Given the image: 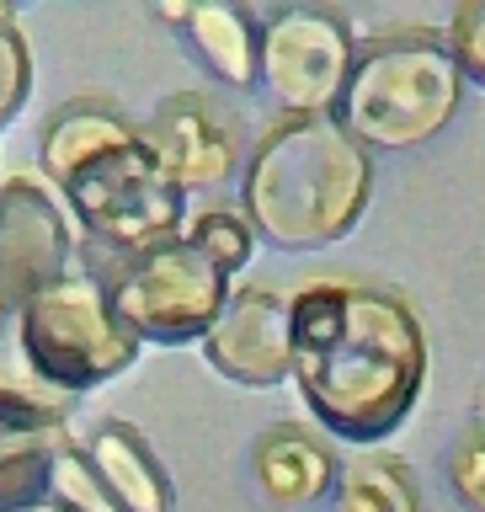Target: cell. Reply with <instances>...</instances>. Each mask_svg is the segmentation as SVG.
I'll return each instance as SVG.
<instances>
[{
	"mask_svg": "<svg viewBox=\"0 0 485 512\" xmlns=\"http://www.w3.org/2000/svg\"><path fill=\"white\" fill-rule=\"evenodd\" d=\"M91 470L102 475V486L118 496L123 512H166L171 507V486L166 470L155 464V454L144 448V438L123 422H107L91 438Z\"/></svg>",
	"mask_w": 485,
	"mask_h": 512,
	"instance_id": "obj_12",
	"label": "cell"
},
{
	"mask_svg": "<svg viewBox=\"0 0 485 512\" xmlns=\"http://www.w3.org/2000/svg\"><path fill=\"white\" fill-rule=\"evenodd\" d=\"M107 299L139 342H192L208 336L230 304V272L208 262L192 240H166L155 251L128 256Z\"/></svg>",
	"mask_w": 485,
	"mask_h": 512,
	"instance_id": "obj_6",
	"label": "cell"
},
{
	"mask_svg": "<svg viewBox=\"0 0 485 512\" xmlns=\"http://www.w3.org/2000/svg\"><path fill=\"white\" fill-rule=\"evenodd\" d=\"M59 187L70 192L80 224H86L96 240H107V246H118L128 256L176 240V224H182V187L171 182V171L160 166V155L150 150L144 134L91 155L86 166L70 171Z\"/></svg>",
	"mask_w": 485,
	"mask_h": 512,
	"instance_id": "obj_5",
	"label": "cell"
},
{
	"mask_svg": "<svg viewBox=\"0 0 485 512\" xmlns=\"http://www.w3.org/2000/svg\"><path fill=\"white\" fill-rule=\"evenodd\" d=\"M347 512H416V491L395 475V464H352L342 480Z\"/></svg>",
	"mask_w": 485,
	"mask_h": 512,
	"instance_id": "obj_16",
	"label": "cell"
},
{
	"mask_svg": "<svg viewBox=\"0 0 485 512\" xmlns=\"http://www.w3.org/2000/svg\"><path fill=\"white\" fill-rule=\"evenodd\" d=\"M150 150L160 155V166L171 171L176 187H219L235 171V128L230 118L198 91H182L171 102H160L155 123L144 128Z\"/></svg>",
	"mask_w": 485,
	"mask_h": 512,
	"instance_id": "obj_10",
	"label": "cell"
},
{
	"mask_svg": "<svg viewBox=\"0 0 485 512\" xmlns=\"http://www.w3.org/2000/svg\"><path fill=\"white\" fill-rule=\"evenodd\" d=\"M38 512H64V507H48V502H43V507H38Z\"/></svg>",
	"mask_w": 485,
	"mask_h": 512,
	"instance_id": "obj_22",
	"label": "cell"
},
{
	"mask_svg": "<svg viewBox=\"0 0 485 512\" xmlns=\"http://www.w3.org/2000/svg\"><path fill=\"white\" fill-rule=\"evenodd\" d=\"M48 491L59 496L64 512H123L118 496L102 486V475L91 470V459L70 454V448H59L54 454V480H48Z\"/></svg>",
	"mask_w": 485,
	"mask_h": 512,
	"instance_id": "obj_18",
	"label": "cell"
},
{
	"mask_svg": "<svg viewBox=\"0 0 485 512\" xmlns=\"http://www.w3.org/2000/svg\"><path fill=\"white\" fill-rule=\"evenodd\" d=\"M192 246H198L214 267H240V262H251V246H256V230H251V219L246 214H235V208H214V214H203L198 224H192Z\"/></svg>",
	"mask_w": 485,
	"mask_h": 512,
	"instance_id": "obj_17",
	"label": "cell"
},
{
	"mask_svg": "<svg viewBox=\"0 0 485 512\" xmlns=\"http://www.w3.org/2000/svg\"><path fill=\"white\" fill-rule=\"evenodd\" d=\"M59 278H70V224L32 176H11L0 182V310H22Z\"/></svg>",
	"mask_w": 485,
	"mask_h": 512,
	"instance_id": "obj_8",
	"label": "cell"
},
{
	"mask_svg": "<svg viewBox=\"0 0 485 512\" xmlns=\"http://www.w3.org/2000/svg\"><path fill=\"white\" fill-rule=\"evenodd\" d=\"M374 160L342 118H283L246 166V219L278 246H331L363 219Z\"/></svg>",
	"mask_w": 485,
	"mask_h": 512,
	"instance_id": "obj_2",
	"label": "cell"
},
{
	"mask_svg": "<svg viewBox=\"0 0 485 512\" xmlns=\"http://www.w3.org/2000/svg\"><path fill=\"white\" fill-rule=\"evenodd\" d=\"M459 96L464 70L454 48L432 32H400L358 54L342 91V128L363 150H411L448 128Z\"/></svg>",
	"mask_w": 485,
	"mask_h": 512,
	"instance_id": "obj_3",
	"label": "cell"
},
{
	"mask_svg": "<svg viewBox=\"0 0 485 512\" xmlns=\"http://www.w3.org/2000/svg\"><path fill=\"white\" fill-rule=\"evenodd\" d=\"M139 128L123 118V112H112L107 102H75L48 118L43 128V171L54 176V182H64L70 171H80L91 155L112 150V144L134 139Z\"/></svg>",
	"mask_w": 485,
	"mask_h": 512,
	"instance_id": "obj_13",
	"label": "cell"
},
{
	"mask_svg": "<svg viewBox=\"0 0 485 512\" xmlns=\"http://www.w3.org/2000/svg\"><path fill=\"white\" fill-rule=\"evenodd\" d=\"M208 363L246 390H272L294 374V315L272 288H240L203 336Z\"/></svg>",
	"mask_w": 485,
	"mask_h": 512,
	"instance_id": "obj_9",
	"label": "cell"
},
{
	"mask_svg": "<svg viewBox=\"0 0 485 512\" xmlns=\"http://www.w3.org/2000/svg\"><path fill=\"white\" fill-rule=\"evenodd\" d=\"M352 32L326 6L272 11L262 27V80L288 118H331L352 80Z\"/></svg>",
	"mask_w": 485,
	"mask_h": 512,
	"instance_id": "obj_7",
	"label": "cell"
},
{
	"mask_svg": "<svg viewBox=\"0 0 485 512\" xmlns=\"http://www.w3.org/2000/svg\"><path fill=\"white\" fill-rule=\"evenodd\" d=\"M16 342H22L27 363L64 395H80L91 384L123 374L139 352V336L118 320L107 288L86 272H70L54 288H43L32 304H22Z\"/></svg>",
	"mask_w": 485,
	"mask_h": 512,
	"instance_id": "obj_4",
	"label": "cell"
},
{
	"mask_svg": "<svg viewBox=\"0 0 485 512\" xmlns=\"http://www.w3.org/2000/svg\"><path fill=\"white\" fill-rule=\"evenodd\" d=\"M294 384L347 443H379L411 416L427 379V336L406 299L326 278L288 299Z\"/></svg>",
	"mask_w": 485,
	"mask_h": 512,
	"instance_id": "obj_1",
	"label": "cell"
},
{
	"mask_svg": "<svg viewBox=\"0 0 485 512\" xmlns=\"http://www.w3.org/2000/svg\"><path fill=\"white\" fill-rule=\"evenodd\" d=\"M256 486L272 507H304L320 502L336 486V459L304 432H267L256 443Z\"/></svg>",
	"mask_w": 485,
	"mask_h": 512,
	"instance_id": "obj_11",
	"label": "cell"
},
{
	"mask_svg": "<svg viewBox=\"0 0 485 512\" xmlns=\"http://www.w3.org/2000/svg\"><path fill=\"white\" fill-rule=\"evenodd\" d=\"M54 432L0 422V512H38L54 480Z\"/></svg>",
	"mask_w": 485,
	"mask_h": 512,
	"instance_id": "obj_15",
	"label": "cell"
},
{
	"mask_svg": "<svg viewBox=\"0 0 485 512\" xmlns=\"http://www.w3.org/2000/svg\"><path fill=\"white\" fill-rule=\"evenodd\" d=\"M192 22V43L198 54L208 59V70L230 86H251L262 75V38H256L251 16L235 11V6H198L187 11Z\"/></svg>",
	"mask_w": 485,
	"mask_h": 512,
	"instance_id": "obj_14",
	"label": "cell"
},
{
	"mask_svg": "<svg viewBox=\"0 0 485 512\" xmlns=\"http://www.w3.org/2000/svg\"><path fill=\"white\" fill-rule=\"evenodd\" d=\"M27 86H32V54H27L22 32L11 27V16L0 11V128L27 102Z\"/></svg>",
	"mask_w": 485,
	"mask_h": 512,
	"instance_id": "obj_19",
	"label": "cell"
},
{
	"mask_svg": "<svg viewBox=\"0 0 485 512\" xmlns=\"http://www.w3.org/2000/svg\"><path fill=\"white\" fill-rule=\"evenodd\" d=\"M448 48H454V59H459L464 80H475V86H485V0H475V6H464V11L454 16Z\"/></svg>",
	"mask_w": 485,
	"mask_h": 512,
	"instance_id": "obj_20",
	"label": "cell"
},
{
	"mask_svg": "<svg viewBox=\"0 0 485 512\" xmlns=\"http://www.w3.org/2000/svg\"><path fill=\"white\" fill-rule=\"evenodd\" d=\"M454 486L475 512H485V443H464L454 454Z\"/></svg>",
	"mask_w": 485,
	"mask_h": 512,
	"instance_id": "obj_21",
	"label": "cell"
}]
</instances>
